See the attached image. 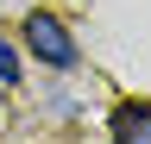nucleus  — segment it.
Wrapping results in <instances>:
<instances>
[{"label":"nucleus","mask_w":151,"mask_h":144,"mask_svg":"<svg viewBox=\"0 0 151 144\" xmlns=\"http://www.w3.org/2000/svg\"><path fill=\"white\" fill-rule=\"evenodd\" d=\"M25 44H32V57L38 63H50V69H76V38H69V25L57 19V13H25Z\"/></svg>","instance_id":"f257e3e1"},{"label":"nucleus","mask_w":151,"mask_h":144,"mask_svg":"<svg viewBox=\"0 0 151 144\" xmlns=\"http://www.w3.org/2000/svg\"><path fill=\"white\" fill-rule=\"evenodd\" d=\"M107 132H113V138H126V144H151V106H139V100H126V106H113V119H107Z\"/></svg>","instance_id":"f03ea898"},{"label":"nucleus","mask_w":151,"mask_h":144,"mask_svg":"<svg viewBox=\"0 0 151 144\" xmlns=\"http://www.w3.org/2000/svg\"><path fill=\"white\" fill-rule=\"evenodd\" d=\"M19 75H25V63H19V50L0 38V82H6V88H19Z\"/></svg>","instance_id":"7ed1b4c3"}]
</instances>
